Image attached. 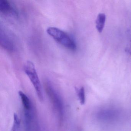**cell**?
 Here are the masks:
<instances>
[{"label":"cell","mask_w":131,"mask_h":131,"mask_svg":"<svg viewBox=\"0 0 131 131\" xmlns=\"http://www.w3.org/2000/svg\"><path fill=\"white\" fill-rule=\"evenodd\" d=\"M47 34L57 42L67 48L75 50L76 45L74 40L66 33L59 28L49 27L47 29Z\"/></svg>","instance_id":"6da1fadb"},{"label":"cell","mask_w":131,"mask_h":131,"mask_svg":"<svg viewBox=\"0 0 131 131\" xmlns=\"http://www.w3.org/2000/svg\"><path fill=\"white\" fill-rule=\"evenodd\" d=\"M24 72L34 86L38 98L40 100L43 101V97L42 86L35 66L31 61H27L24 65Z\"/></svg>","instance_id":"7a4b0ae2"},{"label":"cell","mask_w":131,"mask_h":131,"mask_svg":"<svg viewBox=\"0 0 131 131\" xmlns=\"http://www.w3.org/2000/svg\"><path fill=\"white\" fill-rule=\"evenodd\" d=\"M78 95L81 105H84L85 102V95L84 87H82L79 90Z\"/></svg>","instance_id":"ba28073f"},{"label":"cell","mask_w":131,"mask_h":131,"mask_svg":"<svg viewBox=\"0 0 131 131\" xmlns=\"http://www.w3.org/2000/svg\"><path fill=\"white\" fill-rule=\"evenodd\" d=\"M106 15L105 14L100 13L97 16L96 20V27L99 32L101 33L103 30L105 23Z\"/></svg>","instance_id":"5b68a950"},{"label":"cell","mask_w":131,"mask_h":131,"mask_svg":"<svg viewBox=\"0 0 131 131\" xmlns=\"http://www.w3.org/2000/svg\"><path fill=\"white\" fill-rule=\"evenodd\" d=\"M12 10V7L8 1L6 0L0 1V11L3 13H6Z\"/></svg>","instance_id":"52a82bcc"},{"label":"cell","mask_w":131,"mask_h":131,"mask_svg":"<svg viewBox=\"0 0 131 131\" xmlns=\"http://www.w3.org/2000/svg\"><path fill=\"white\" fill-rule=\"evenodd\" d=\"M127 52H128V53L131 54V44L129 45V46L127 48Z\"/></svg>","instance_id":"30bf717a"},{"label":"cell","mask_w":131,"mask_h":131,"mask_svg":"<svg viewBox=\"0 0 131 131\" xmlns=\"http://www.w3.org/2000/svg\"><path fill=\"white\" fill-rule=\"evenodd\" d=\"M0 43L1 46L5 49L9 51H12L13 50L12 40L6 32L1 30L0 32Z\"/></svg>","instance_id":"277c9868"},{"label":"cell","mask_w":131,"mask_h":131,"mask_svg":"<svg viewBox=\"0 0 131 131\" xmlns=\"http://www.w3.org/2000/svg\"><path fill=\"white\" fill-rule=\"evenodd\" d=\"M14 125L13 126V131H16L19 127L20 121L18 115L16 113H14Z\"/></svg>","instance_id":"9c48e42d"},{"label":"cell","mask_w":131,"mask_h":131,"mask_svg":"<svg viewBox=\"0 0 131 131\" xmlns=\"http://www.w3.org/2000/svg\"><path fill=\"white\" fill-rule=\"evenodd\" d=\"M24 109L26 111H29L30 109V102L28 96L22 91L19 92Z\"/></svg>","instance_id":"8992f818"},{"label":"cell","mask_w":131,"mask_h":131,"mask_svg":"<svg viewBox=\"0 0 131 131\" xmlns=\"http://www.w3.org/2000/svg\"><path fill=\"white\" fill-rule=\"evenodd\" d=\"M46 86L47 93L55 109L60 116L62 115L63 113L62 102L59 95L50 82H47L46 83Z\"/></svg>","instance_id":"3957f363"}]
</instances>
